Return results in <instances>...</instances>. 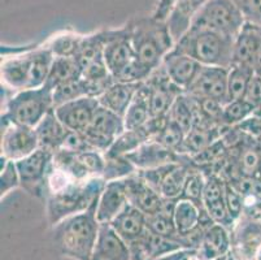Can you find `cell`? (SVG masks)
Returning a JSON list of instances; mask_svg holds the SVG:
<instances>
[{"instance_id": "obj_1", "label": "cell", "mask_w": 261, "mask_h": 260, "mask_svg": "<svg viewBox=\"0 0 261 260\" xmlns=\"http://www.w3.org/2000/svg\"><path fill=\"white\" fill-rule=\"evenodd\" d=\"M54 59L47 44L4 56L0 66L2 85L13 92L42 87L46 85Z\"/></svg>"}, {"instance_id": "obj_2", "label": "cell", "mask_w": 261, "mask_h": 260, "mask_svg": "<svg viewBox=\"0 0 261 260\" xmlns=\"http://www.w3.org/2000/svg\"><path fill=\"white\" fill-rule=\"evenodd\" d=\"M96 206L98 200L86 211L72 215L52 226L55 246L61 254L74 260H91L100 230Z\"/></svg>"}, {"instance_id": "obj_3", "label": "cell", "mask_w": 261, "mask_h": 260, "mask_svg": "<svg viewBox=\"0 0 261 260\" xmlns=\"http://www.w3.org/2000/svg\"><path fill=\"white\" fill-rule=\"evenodd\" d=\"M137 60L153 72L175 46L167 21L151 16H139L126 23Z\"/></svg>"}, {"instance_id": "obj_4", "label": "cell", "mask_w": 261, "mask_h": 260, "mask_svg": "<svg viewBox=\"0 0 261 260\" xmlns=\"http://www.w3.org/2000/svg\"><path fill=\"white\" fill-rule=\"evenodd\" d=\"M234 38L211 30L190 28L174 47L204 66L230 68L234 63Z\"/></svg>"}, {"instance_id": "obj_5", "label": "cell", "mask_w": 261, "mask_h": 260, "mask_svg": "<svg viewBox=\"0 0 261 260\" xmlns=\"http://www.w3.org/2000/svg\"><path fill=\"white\" fill-rule=\"evenodd\" d=\"M106 180L103 177H91L77 181L61 192L47 195V218L51 226L90 208L98 200Z\"/></svg>"}, {"instance_id": "obj_6", "label": "cell", "mask_w": 261, "mask_h": 260, "mask_svg": "<svg viewBox=\"0 0 261 260\" xmlns=\"http://www.w3.org/2000/svg\"><path fill=\"white\" fill-rule=\"evenodd\" d=\"M54 108V91L44 85L38 89L13 92L4 106L2 120L37 128Z\"/></svg>"}, {"instance_id": "obj_7", "label": "cell", "mask_w": 261, "mask_h": 260, "mask_svg": "<svg viewBox=\"0 0 261 260\" xmlns=\"http://www.w3.org/2000/svg\"><path fill=\"white\" fill-rule=\"evenodd\" d=\"M244 18L231 0H210L192 21V29H205L236 39Z\"/></svg>"}, {"instance_id": "obj_8", "label": "cell", "mask_w": 261, "mask_h": 260, "mask_svg": "<svg viewBox=\"0 0 261 260\" xmlns=\"http://www.w3.org/2000/svg\"><path fill=\"white\" fill-rule=\"evenodd\" d=\"M55 152L39 147L29 156L16 161L21 187L37 198H46L47 180L54 166Z\"/></svg>"}, {"instance_id": "obj_9", "label": "cell", "mask_w": 261, "mask_h": 260, "mask_svg": "<svg viewBox=\"0 0 261 260\" xmlns=\"http://www.w3.org/2000/svg\"><path fill=\"white\" fill-rule=\"evenodd\" d=\"M40 147L35 128L2 120V157L18 161Z\"/></svg>"}, {"instance_id": "obj_10", "label": "cell", "mask_w": 261, "mask_h": 260, "mask_svg": "<svg viewBox=\"0 0 261 260\" xmlns=\"http://www.w3.org/2000/svg\"><path fill=\"white\" fill-rule=\"evenodd\" d=\"M125 130L126 128L122 116L100 106L92 123L82 134L91 149L106 152Z\"/></svg>"}, {"instance_id": "obj_11", "label": "cell", "mask_w": 261, "mask_h": 260, "mask_svg": "<svg viewBox=\"0 0 261 260\" xmlns=\"http://www.w3.org/2000/svg\"><path fill=\"white\" fill-rule=\"evenodd\" d=\"M144 86L148 92L151 117L168 116L178 97L185 94L184 90L173 83L163 66L152 72V75L144 82Z\"/></svg>"}, {"instance_id": "obj_12", "label": "cell", "mask_w": 261, "mask_h": 260, "mask_svg": "<svg viewBox=\"0 0 261 260\" xmlns=\"http://www.w3.org/2000/svg\"><path fill=\"white\" fill-rule=\"evenodd\" d=\"M134 60L135 52L127 26L106 30L104 63L113 80Z\"/></svg>"}, {"instance_id": "obj_13", "label": "cell", "mask_w": 261, "mask_h": 260, "mask_svg": "<svg viewBox=\"0 0 261 260\" xmlns=\"http://www.w3.org/2000/svg\"><path fill=\"white\" fill-rule=\"evenodd\" d=\"M201 206L213 223L220 224L229 230L234 229L237 223L232 220L227 209L226 180L222 176L217 173H208Z\"/></svg>"}, {"instance_id": "obj_14", "label": "cell", "mask_w": 261, "mask_h": 260, "mask_svg": "<svg viewBox=\"0 0 261 260\" xmlns=\"http://www.w3.org/2000/svg\"><path fill=\"white\" fill-rule=\"evenodd\" d=\"M227 75L229 68L203 66L195 82L192 83L186 94L195 99H211L226 104L229 102Z\"/></svg>"}, {"instance_id": "obj_15", "label": "cell", "mask_w": 261, "mask_h": 260, "mask_svg": "<svg viewBox=\"0 0 261 260\" xmlns=\"http://www.w3.org/2000/svg\"><path fill=\"white\" fill-rule=\"evenodd\" d=\"M99 107H100V103L98 98L84 97L55 107L54 111L59 120L69 129L70 132L84 133L94 120L95 113Z\"/></svg>"}, {"instance_id": "obj_16", "label": "cell", "mask_w": 261, "mask_h": 260, "mask_svg": "<svg viewBox=\"0 0 261 260\" xmlns=\"http://www.w3.org/2000/svg\"><path fill=\"white\" fill-rule=\"evenodd\" d=\"M125 186H126L129 203L135 208H138L147 218L160 212L165 207L167 202H169L164 199L160 193L149 185L144 178H142L137 172L125 178Z\"/></svg>"}, {"instance_id": "obj_17", "label": "cell", "mask_w": 261, "mask_h": 260, "mask_svg": "<svg viewBox=\"0 0 261 260\" xmlns=\"http://www.w3.org/2000/svg\"><path fill=\"white\" fill-rule=\"evenodd\" d=\"M126 157L137 168V171L159 168V167L167 166V164L179 163L186 159V156L177 154L155 139L144 142L135 151L126 155Z\"/></svg>"}, {"instance_id": "obj_18", "label": "cell", "mask_w": 261, "mask_h": 260, "mask_svg": "<svg viewBox=\"0 0 261 260\" xmlns=\"http://www.w3.org/2000/svg\"><path fill=\"white\" fill-rule=\"evenodd\" d=\"M161 66L167 72V75L169 76L173 83H175L179 89L184 90V92H186L191 87L192 83L195 82L196 77L204 65H201L195 59L190 57L189 55L178 51L174 47L164 57Z\"/></svg>"}, {"instance_id": "obj_19", "label": "cell", "mask_w": 261, "mask_h": 260, "mask_svg": "<svg viewBox=\"0 0 261 260\" xmlns=\"http://www.w3.org/2000/svg\"><path fill=\"white\" fill-rule=\"evenodd\" d=\"M129 204L125 178L108 181L104 185L96 206V216L100 224H111Z\"/></svg>"}, {"instance_id": "obj_20", "label": "cell", "mask_w": 261, "mask_h": 260, "mask_svg": "<svg viewBox=\"0 0 261 260\" xmlns=\"http://www.w3.org/2000/svg\"><path fill=\"white\" fill-rule=\"evenodd\" d=\"M91 260H132L130 247L111 224H100Z\"/></svg>"}, {"instance_id": "obj_21", "label": "cell", "mask_w": 261, "mask_h": 260, "mask_svg": "<svg viewBox=\"0 0 261 260\" xmlns=\"http://www.w3.org/2000/svg\"><path fill=\"white\" fill-rule=\"evenodd\" d=\"M231 249V230L215 223L204 230L196 251L200 259L216 260L226 256Z\"/></svg>"}, {"instance_id": "obj_22", "label": "cell", "mask_w": 261, "mask_h": 260, "mask_svg": "<svg viewBox=\"0 0 261 260\" xmlns=\"http://www.w3.org/2000/svg\"><path fill=\"white\" fill-rule=\"evenodd\" d=\"M208 2L210 0H175L167 18V23L175 43L189 32L195 16Z\"/></svg>"}, {"instance_id": "obj_23", "label": "cell", "mask_w": 261, "mask_h": 260, "mask_svg": "<svg viewBox=\"0 0 261 260\" xmlns=\"http://www.w3.org/2000/svg\"><path fill=\"white\" fill-rule=\"evenodd\" d=\"M111 225L127 245L141 240L148 230L146 215L130 203L116 216Z\"/></svg>"}, {"instance_id": "obj_24", "label": "cell", "mask_w": 261, "mask_h": 260, "mask_svg": "<svg viewBox=\"0 0 261 260\" xmlns=\"http://www.w3.org/2000/svg\"><path fill=\"white\" fill-rule=\"evenodd\" d=\"M227 128L208 124H198L186 134L179 155L186 157H194L212 146L213 143L221 139L224 130Z\"/></svg>"}, {"instance_id": "obj_25", "label": "cell", "mask_w": 261, "mask_h": 260, "mask_svg": "<svg viewBox=\"0 0 261 260\" xmlns=\"http://www.w3.org/2000/svg\"><path fill=\"white\" fill-rule=\"evenodd\" d=\"M261 47V26L244 23L234 42V63L253 68L256 55ZM255 70V69H253Z\"/></svg>"}, {"instance_id": "obj_26", "label": "cell", "mask_w": 261, "mask_h": 260, "mask_svg": "<svg viewBox=\"0 0 261 260\" xmlns=\"http://www.w3.org/2000/svg\"><path fill=\"white\" fill-rule=\"evenodd\" d=\"M142 83L113 82L108 89L98 98L101 107L115 112L120 116H125L133 99L138 92Z\"/></svg>"}, {"instance_id": "obj_27", "label": "cell", "mask_w": 261, "mask_h": 260, "mask_svg": "<svg viewBox=\"0 0 261 260\" xmlns=\"http://www.w3.org/2000/svg\"><path fill=\"white\" fill-rule=\"evenodd\" d=\"M35 130H37L40 147L49 150L52 152L61 150L66 137L70 132L69 129L59 120L54 109L38 124Z\"/></svg>"}, {"instance_id": "obj_28", "label": "cell", "mask_w": 261, "mask_h": 260, "mask_svg": "<svg viewBox=\"0 0 261 260\" xmlns=\"http://www.w3.org/2000/svg\"><path fill=\"white\" fill-rule=\"evenodd\" d=\"M190 167H191V160H190V157H186L185 160L175 163L170 168V171L163 178L158 189V192L160 193L164 199L169 200V202H175L181 198Z\"/></svg>"}, {"instance_id": "obj_29", "label": "cell", "mask_w": 261, "mask_h": 260, "mask_svg": "<svg viewBox=\"0 0 261 260\" xmlns=\"http://www.w3.org/2000/svg\"><path fill=\"white\" fill-rule=\"evenodd\" d=\"M149 139H152V137H151V132H149L147 124L144 126H142V128L125 130V132L113 142V145L109 147L108 151L104 152V156H126V155L135 151L141 145H143L144 142H147V140Z\"/></svg>"}, {"instance_id": "obj_30", "label": "cell", "mask_w": 261, "mask_h": 260, "mask_svg": "<svg viewBox=\"0 0 261 260\" xmlns=\"http://www.w3.org/2000/svg\"><path fill=\"white\" fill-rule=\"evenodd\" d=\"M82 77V69L75 57H55L46 85L52 91L59 86Z\"/></svg>"}, {"instance_id": "obj_31", "label": "cell", "mask_w": 261, "mask_h": 260, "mask_svg": "<svg viewBox=\"0 0 261 260\" xmlns=\"http://www.w3.org/2000/svg\"><path fill=\"white\" fill-rule=\"evenodd\" d=\"M151 111H149L148 92H147L144 82L139 87L138 92L133 99L132 104L127 108L126 113L123 116L125 121V128L126 130L130 129H138L146 125L151 120Z\"/></svg>"}, {"instance_id": "obj_32", "label": "cell", "mask_w": 261, "mask_h": 260, "mask_svg": "<svg viewBox=\"0 0 261 260\" xmlns=\"http://www.w3.org/2000/svg\"><path fill=\"white\" fill-rule=\"evenodd\" d=\"M173 207H174V202H167L165 207L160 212L152 215V216H148L147 218V228L153 234L182 242L181 237L178 235L177 228H175L174 218H173Z\"/></svg>"}, {"instance_id": "obj_33", "label": "cell", "mask_w": 261, "mask_h": 260, "mask_svg": "<svg viewBox=\"0 0 261 260\" xmlns=\"http://www.w3.org/2000/svg\"><path fill=\"white\" fill-rule=\"evenodd\" d=\"M253 75H255V70L251 66L241 65V64H232L230 66L229 75H227L229 102L243 99Z\"/></svg>"}, {"instance_id": "obj_34", "label": "cell", "mask_w": 261, "mask_h": 260, "mask_svg": "<svg viewBox=\"0 0 261 260\" xmlns=\"http://www.w3.org/2000/svg\"><path fill=\"white\" fill-rule=\"evenodd\" d=\"M256 109L246 99L230 100L222 109V125L225 128H234L251 117Z\"/></svg>"}, {"instance_id": "obj_35", "label": "cell", "mask_w": 261, "mask_h": 260, "mask_svg": "<svg viewBox=\"0 0 261 260\" xmlns=\"http://www.w3.org/2000/svg\"><path fill=\"white\" fill-rule=\"evenodd\" d=\"M207 177L208 175L205 172H203V169L191 163L186 181H185L184 192H182L181 198L190 199L192 202L201 204L204 189H205V183H207Z\"/></svg>"}, {"instance_id": "obj_36", "label": "cell", "mask_w": 261, "mask_h": 260, "mask_svg": "<svg viewBox=\"0 0 261 260\" xmlns=\"http://www.w3.org/2000/svg\"><path fill=\"white\" fill-rule=\"evenodd\" d=\"M84 35L77 33H63L52 38L47 44L55 57H75Z\"/></svg>"}, {"instance_id": "obj_37", "label": "cell", "mask_w": 261, "mask_h": 260, "mask_svg": "<svg viewBox=\"0 0 261 260\" xmlns=\"http://www.w3.org/2000/svg\"><path fill=\"white\" fill-rule=\"evenodd\" d=\"M90 97V90L84 77L70 81L64 85L54 89V104L55 107L61 106L64 103L80 99V98Z\"/></svg>"}, {"instance_id": "obj_38", "label": "cell", "mask_w": 261, "mask_h": 260, "mask_svg": "<svg viewBox=\"0 0 261 260\" xmlns=\"http://www.w3.org/2000/svg\"><path fill=\"white\" fill-rule=\"evenodd\" d=\"M185 137H186V133L184 132V129L178 125V124H175L168 116L164 126L161 128V130L158 133V135L153 139L158 140L159 143L164 145L168 149L173 150L177 154H179L182 145H184Z\"/></svg>"}, {"instance_id": "obj_39", "label": "cell", "mask_w": 261, "mask_h": 260, "mask_svg": "<svg viewBox=\"0 0 261 260\" xmlns=\"http://www.w3.org/2000/svg\"><path fill=\"white\" fill-rule=\"evenodd\" d=\"M137 168L132 164V161L126 156H116L107 157L106 156V169H104L103 178L106 182L113 180H123L134 175Z\"/></svg>"}, {"instance_id": "obj_40", "label": "cell", "mask_w": 261, "mask_h": 260, "mask_svg": "<svg viewBox=\"0 0 261 260\" xmlns=\"http://www.w3.org/2000/svg\"><path fill=\"white\" fill-rule=\"evenodd\" d=\"M2 173H0V197L4 198L12 190L21 186L20 176H18L16 161L7 160L2 157Z\"/></svg>"}, {"instance_id": "obj_41", "label": "cell", "mask_w": 261, "mask_h": 260, "mask_svg": "<svg viewBox=\"0 0 261 260\" xmlns=\"http://www.w3.org/2000/svg\"><path fill=\"white\" fill-rule=\"evenodd\" d=\"M243 16L244 22L261 26V0H231Z\"/></svg>"}, {"instance_id": "obj_42", "label": "cell", "mask_w": 261, "mask_h": 260, "mask_svg": "<svg viewBox=\"0 0 261 260\" xmlns=\"http://www.w3.org/2000/svg\"><path fill=\"white\" fill-rule=\"evenodd\" d=\"M226 204L229 214L234 221H238L244 214L243 195L238 192L230 182L226 181Z\"/></svg>"}, {"instance_id": "obj_43", "label": "cell", "mask_w": 261, "mask_h": 260, "mask_svg": "<svg viewBox=\"0 0 261 260\" xmlns=\"http://www.w3.org/2000/svg\"><path fill=\"white\" fill-rule=\"evenodd\" d=\"M243 99H246L256 111H261V75L256 73L251 80Z\"/></svg>"}, {"instance_id": "obj_44", "label": "cell", "mask_w": 261, "mask_h": 260, "mask_svg": "<svg viewBox=\"0 0 261 260\" xmlns=\"http://www.w3.org/2000/svg\"><path fill=\"white\" fill-rule=\"evenodd\" d=\"M174 2L175 0H158V4H156L155 9L152 12L153 17L158 18V20L167 21Z\"/></svg>"}, {"instance_id": "obj_45", "label": "cell", "mask_w": 261, "mask_h": 260, "mask_svg": "<svg viewBox=\"0 0 261 260\" xmlns=\"http://www.w3.org/2000/svg\"><path fill=\"white\" fill-rule=\"evenodd\" d=\"M194 252H196V250H189V249H182L178 250V251L172 252V254H168L165 256L155 257V259H148V260H187L191 256Z\"/></svg>"}, {"instance_id": "obj_46", "label": "cell", "mask_w": 261, "mask_h": 260, "mask_svg": "<svg viewBox=\"0 0 261 260\" xmlns=\"http://www.w3.org/2000/svg\"><path fill=\"white\" fill-rule=\"evenodd\" d=\"M256 259H257V260H261V247H260V250H258L257 255H256Z\"/></svg>"}, {"instance_id": "obj_47", "label": "cell", "mask_w": 261, "mask_h": 260, "mask_svg": "<svg viewBox=\"0 0 261 260\" xmlns=\"http://www.w3.org/2000/svg\"><path fill=\"white\" fill-rule=\"evenodd\" d=\"M226 256H227V255H226ZM226 256H222V257H218V259H216V260H227V259H226Z\"/></svg>"}, {"instance_id": "obj_48", "label": "cell", "mask_w": 261, "mask_h": 260, "mask_svg": "<svg viewBox=\"0 0 261 260\" xmlns=\"http://www.w3.org/2000/svg\"><path fill=\"white\" fill-rule=\"evenodd\" d=\"M194 254H195V252H194ZM194 254H192V255H194ZM190 257H191V256H190ZM190 257H189V259H187V260H190Z\"/></svg>"}]
</instances>
